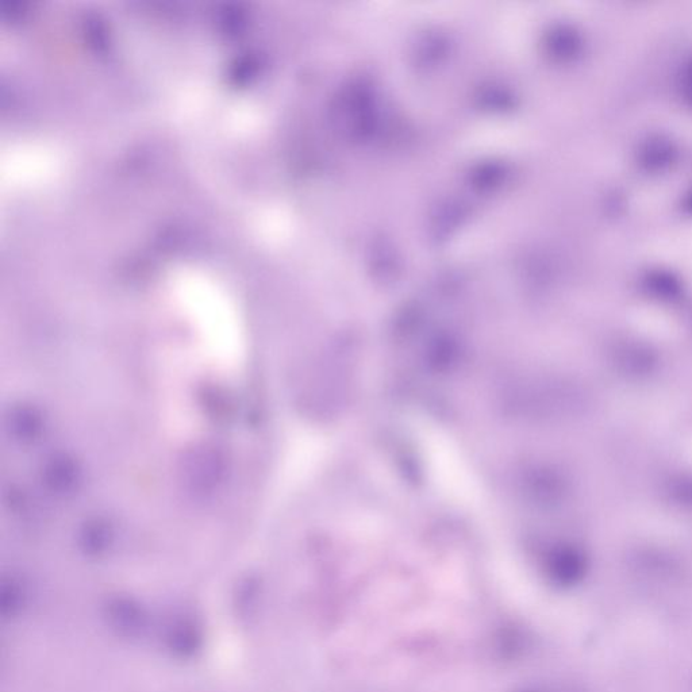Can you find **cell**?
<instances>
[{
    "instance_id": "cell-1",
    "label": "cell",
    "mask_w": 692,
    "mask_h": 692,
    "mask_svg": "<svg viewBox=\"0 0 692 692\" xmlns=\"http://www.w3.org/2000/svg\"><path fill=\"white\" fill-rule=\"evenodd\" d=\"M553 578L560 583H572L582 575L583 561L576 553L564 552L552 560Z\"/></svg>"
}]
</instances>
